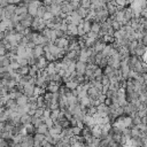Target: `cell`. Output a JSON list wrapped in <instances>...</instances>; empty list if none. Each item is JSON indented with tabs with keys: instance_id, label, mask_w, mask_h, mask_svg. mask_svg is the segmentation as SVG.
Instances as JSON below:
<instances>
[{
	"instance_id": "obj_1",
	"label": "cell",
	"mask_w": 147,
	"mask_h": 147,
	"mask_svg": "<svg viewBox=\"0 0 147 147\" xmlns=\"http://www.w3.org/2000/svg\"><path fill=\"white\" fill-rule=\"evenodd\" d=\"M85 69H86V63H85V62H82V61L76 60V68H75L76 74H78V75H84Z\"/></svg>"
},
{
	"instance_id": "obj_7",
	"label": "cell",
	"mask_w": 147,
	"mask_h": 147,
	"mask_svg": "<svg viewBox=\"0 0 147 147\" xmlns=\"http://www.w3.org/2000/svg\"><path fill=\"white\" fill-rule=\"evenodd\" d=\"M67 31H69L72 36H77V25L74 23H68L67 24Z\"/></svg>"
},
{
	"instance_id": "obj_16",
	"label": "cell",
	"mask_w": 147,
	"mask_h": 147,
	"mask_svg": "<svg viewBox=\"0 0 147 147\" xmlns=\"http://www.w3.org/2000/svg\"><path fill=\"white\" fill-rule=\"evenodd\" d=\"M53 14L49 12V11H46L45 13H44V15H43V17L41 19H44V21H48V20H52L53 19Z\"/></svg>"
},
{
	"instance_id": "obj_18",
	"label": "cell",
	"mask_w": 147,
	"mask_h": 147,
	"mask_svg": "<svg viewBox=\"0 0 147 147\" xmlns=\"http://www.w3.org/2000/svg\"><path fill=\"white\" fill-rule=\"evenodd\" d=\"M20 67H21V65H20V63H19L17 61H12V62L9 63V68H11V69H13V70H15V71H16V70H19V69H20Z\"/></svg>"
},
{
	"instance_id": "obj_14",
	"label": "cell",
	"mask_w": 147,
	"mask_h": 147,
	"mask_svg": "<svg viewBox=\"0 0 147 147\" xmlns=\"http://www.w3.org/2000/svg\"><path fill=\"white\" fill-rule=\"evenodd\" d=\"M91 21H88V20H84V23H83V29H84V32L88 33L90 30H91Z\"/></svg>"
},
{
	"instance_id": "obj_13",
	"label": "cell",
	"mask_w": 147,
	"mask_h": 147,
	"mask_svg": "<svg viewBox=\"0 0 147 147\" xmlns=\"http://www.w3.org/2000/svg\"><path fill=\"white\" fill-rule=\"evenodd\" d=\"M46 12V7L44 6V5H40L38 8H37V15L36 16H38V17H43V15H44V13Z\"/></svg>"
},
{
	"instance_id": "obj_28",
	"label": "cell",
	"mask_w": 147,
	"mask_h": 147,
	"mask_svg": "<svg viewBox=\"0 0 147 147\" xmlns=\"http://www.w3.org/2000/svg\"><path fill=\"white\" fill-rule=\"evenodd\" d=\"M5 108H6L5 106H3V105H0V114H1V113H3L4 110H5Z\"/></svg>"
},
{
	"instance_id": "obj_29",
	"label": "cell",
	"mask_w": 147,
	"mask_h": 147,
	"mask_svg": "<svg viewBox=\"0 0 147 147\" xmlns=\"http://www.w3.org/2000/svg\"><path fill=\"white\" fill-rule=\"evenodd\" d=\"M21 1H22V0H13V4H14V5H17V4L21 3Z\"/></svg>"
},
{
	"instance_id": "obj_26",
	"label": "cell",
	"mask_w": 147,
	"mask_h": 147,
	"mask_svg": "<svg viewBox=\"0 0 147 147\" xmlns=\"http://www.w3.org/2000/svg\"><path fill=\"white\" fill-rule=\"evenodd\" d=\"M70 5H71V7H72V11H76V9L81 6V4H80V3H75V1L70 3Z\"/></svg>"
},
{
	"instance_id": "obj_30",
	"label": "cell",
	"mask_w": 147,
	"mask_h": 147,
	"mask_svg": "<svg viewBox=\"0 0 147 147\" xmlns=\"http://www.w3.org/2000/svg\"><path fill=\"white\" fill-rule=\"evenodd\" d=\"M133 1H134V0H128V3H129V5H130L131 3H133Z\"/></svg>"
},
{
	"instance_id": "obj_12",
	"label": "cell",
	"mask_w": 147,
	"mask_h": 147,
	"mask_svg": "<svg viewBox=\"0 0 147 147\" xmlns=\"http://www.w3.org/2000/svg\"><path fill=\"white\" fill-rule=\"evenodd\" d=\"M17 71L20 72V75H21V76L28 75V72H29V65H21L20 69H19Z\"/></svg>"
},
{
	"instance_id": "obj_8",
	"label": "cell",
	"mask_w": 147,
	"mask_h": 147,
	"mask_svg": "<svg viewBox=\"0 0 147 147\" xmlns=\"http://www.w3.org/2000/svg\"><path fill=\"white\" fill-rule=\"evenodd\" d=\"M37 8L38 7H36V6H33L32 4H28V14L29 15H31L32 17H35L36 15H37Z\"/></svg>"
},
{
	"instance_id": "obj_3",
	"label": "cell",
	"mask_w": 147,
	"mask_h": 147,
	"mask_svg": "<svg viewBox=\"0 0 147 147\" xmlns=\"http://www.w3.org/2000/svg\"><path fill=\"white\" fill-rule=\"evenodd\" d=\"M15 101H16V105H17V106H21V107H22V106H24V105H27V104L29 102V98H28L25 94L22 93L20 97L16 98Z\"/></svg>"
},
{
	"instance_id": "obj_5",
	"label": "cell",
	"mask_w": 147,
	"mask_h": 147,
	"mask_svg": "<svg viewBox=\"0 0 147 147\" xmlns=\"http://www.w3.org/2000/svg\"><path fill=\"white\" fill-rule=\"evenodd\" d=\"M80 105H81V107H89L91 105V98L89 96L82 97L80 99Z\"/></svg>"
},
{
	"instance_id": "obj_23",
	"label": "cell",
	"mask_w": 147,
	"mask_h": 147,
	"mask_svg": "<svg viewBox=\"0 0 147 147\" xmlns=\"http://www.w3.org/2000/svg\"><path fill=\"white\" fill-rule=\"evenodd\" d=\"M44 123L47 125V128H52V126H53V124H54V121H53L51 117H46V118H45V121H44Z\"/></svg>"
},
{
	"instance_id": "obj_25",
	"label": "cell",
	"mask_w": 147,
	"mask_h": 147,
	"mask_svg": "<svg viewBox=\"0 0 147 147\" xmlns=\"http://www.w3.org/2000/svg\"><path fill=\"white\" fill-rule=\"evenodd\" d=\"M17 62L20 63V65H29V64H28V59H25V57L19 59V60H17Z\"/></svg>"
},
{
	"instance_id": "obj_10",
	"label": "cell",
	"mask_w": 147,
	"mask_h": 147,
	"mask_svg": "<svg viewBox=\"0 0 147 147\" xmlns=\"http://www.w3.org/2000/svg\"><path fill=\"white\" fill-rule=\"evenodd\" d=\"M76 12H77V14H78L82 19H85V16L88 15V9L84 8V7H82V6H80V7L76 9Z\"/></svg>"
},
{
	"instance_id": "obj_21",
	"label": "cell",
	"mask_w": 147,
	"mask_h": 147,
	"mask_svg": "<svg viewBox=\"0 0 147 147\" xmlns=\"http://www.w3.org/2000/svg\"><path fill=\"white\" fill-rule=\"evenodd\" d=\"M71 131H72V134H76V136H80L82 133V129H80L77 125L71 126Z\"/></svg>"
},
{
	"instance_id": "obj_27",
	"label": "cell",
	"mask_w": 147,
	"mask_h": 147,
	"mask_svg": "<svg viewBox=\"0 0 147 147\" xmlns=\"http://www.w3.org/2000/svg\"><path fill=\"white\" fill-rule=\"evenodd\" d=\"M55 32H56V37H63V35H64V32H63V31H61L60 29H56V30H55Z\"/></svg>"
},
{
	"instance_id": "obj_31",
	"label": "cell",
	"mask_w": 147,
	"mask_h": 147,
	"mask_svg": "<svg viewBox=\"0 0 147 147\" xmlns=\"http://www.w3.org/2000/svg\"><path fill=\"white\" fill-rule=\"evenodd\" d=\"M0 138H1V131H0Z\"/></svg>"
},
{
	"instance_id": "obj_11",
	"label": "cell",
	"mask_w": 147,
	"mask_h": 147,
	"mask_svg": "<svg viewBox=\"0 0 147 147\" xmlns=\"http://www.w3.org/2000/svg\"><path fill=\"white\" fill-rule=\"evenodd\" d=\"M91 31L98 33V32L100 31V23L97 22V21H93V22L91 23Z\"/></svg>"
},
{
	"instance_id": "obj_17",
	"label": "cell",
	"mask_w": 147,
	"mask_h": 147,
	"mask_svg": "<svg viewBox=\"0 0 147 147\" xmlns=\"http://www.w3.org/2000/svg\"><path fill=\"white\" fill-rule=\"evenodd\" d=\"M110 25H112V28H113V29H114V31H115V30H118V29L121 28V25H122V24H121L118 21L113 20V21L110 22Z\"/></svg>"
},
{
	"instance_id": "obj_4",
	"label": "cell",
	"mask_w": 147,
	"mask_h": 147,
	"mask_svg": "<svg viewBox=\"0 0 147 147\" xmlns=\"http://www.w3.org/2000/svg\"><path fill=\"white\" fill-rule=\"evenodd\" d=\"M44 47H43V45H36L35 46V48H33V56L37 59L38 56H40V55H44Z\"/></svg>"
},
{
	"instance_id": "obj_2",
	"label": "cell",
	"mask_w": 147,
	"mask_h": 147,
	"mask_svg": "<svg viewBox=\"0 0 147 147\" xmlns=\"http://www.w3.org/2000/svg\"><path fill=\"white\" fill-rule=\"evenodd\" d=\"M83 123L86 125V126H89V128H92L94 124H96V120H94V117L93 116H91V115H88V114H85L84 115V117H83Z\"/></svg>"
},
{
	"instance_id": "obj_6",
	"label": "cell",
	"mask_w": 147,
	"mask_h": 147,
	"mask_svg": "<svg viewBox=\"0 0 147 147\" xmlns=\"http://www.w3.org/2000/svg\"><path fill=\"white\" fill-rule=\"evenodd\" d=\"M45 69L47 70L48 75H52V74H56V69H55V63H54V61H51V62H48Z\"/></svg>"
},
{
	"instance_id": "obj_22",
	"label": "cell",
	"mask_w": 147,
	"mask_h": 147,
	"mask_svg": "<svg viewBox=\"0 0 147 147\" xmlns=\"http://www.w3.org/2000/svg\"><path fill=\"white\" fill-rule=\"evenodd\" d=\"M44 56H45V59L48 61V62H51V61H55V59H54V56L48 52V51H46L45 53H44Z\"/></svg>"
},
{
	"instance_id": "obj_20",
	"label": "cell",
	"mask_w": 147,
	"mask_h": 147,
	"mask_svg": "<svg viewBox=\"0 0 147 147\" xmlns=\"http://www.w3.org/2000/svg\"><path fill=\"white\" fill-rule=\"evenodd\" d=\"M80 4H81L82 7H84V8L88 9V8L91 6V0H81Z\"/></svg>"
},
{
	"instance_id": "obj_19",
	"label": "cell",
	"mask_w": 147,
	"mask_h": 147,
	"mask_svg": "<svg viewBox=\"0 0 147 147\" xmlns=\"http://www.w3.org/2000/svg\"><path fill=\"white\" fill-rule=\"evenodd\" d=\"M102 74H104V70H102V68H100V67H97V68L93 70V76H94V77L101 76Z\"/></svg>"
},
{
	"instance_id": "obj_15",
	"label": "cell",
	"mask_w": 147,
	"mask_h": 147,
	"mask_svg": "<svg viewBox=\"0 0 147 147\" xmlns=\"http://www.w3.org/2000/svg\"><path fill=\"white\" fill-rule=\"evenodd\" d=\"M59 112H60V108H56V109H53V110H51V113H49V117H51L53 121H55V120L57 118Z\"/></svg>"
},
{
	"instance_id": "obj_24",
	"label": "cell",
	"mask_w": 147,
	"mask_h": 147,
	"mask_svg": "<svg viewBox=\"0 0 147 147\" xmlns=\"http://www.w3.org/2000/svg\"><path fill=\"white\" fill-rule=\"evenodd\" d=\"M101 84H102V85H108V84H109V78L105 75V74L102 75V78H101Z\"/></svg>"
},
{
	"instance_id": "obj_9",
	"label": "cell",
	"mask_w": 147,
	"mask_h": 147,
	"mask_svg": "<svg viewBox=\"0 0 147 147\" xmlns=\"http://www.w3.org/2000/svg\"><path fill=\"white\" fill-rule=\"evenodd\" d=\"M47 130H48V128H47V125L43 122L41 124H39L37 128H36V132H38V133H46L47 132Z\"/></svg>"
}]
</instances>
